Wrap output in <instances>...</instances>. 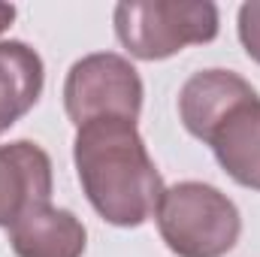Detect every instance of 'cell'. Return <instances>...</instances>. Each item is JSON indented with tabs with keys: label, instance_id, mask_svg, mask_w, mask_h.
I'll return each instance as SVG.
<instances>
[{
	"label": "cell",
	"instance_id": "cell-1",
	"mask_svg": "<svg viewBox=\"0 0 260 257\" xmlns=\"http://www.w3.org/2000/svg\"><path fill=\"white\" fill-rule=\"evenodd\" d=\"M73 167L91 209L112 227H142L154 218L164 179L130 118H97L76 127Z\"/></svg>",
	"mask_w": 260,
	"mask_h": 257
},
{
	"label": "cell",
	"instance_id": "cell-4",
	"mask_svg": "<svg viewBox=\"0 0 260 257\" xmlns=\"http://www.w3.org/2000/svg\"><path fill=\"white\" fill-rule=\"evenodd\" d=\"M142 79L124 55L94 52L79 58L64 79V112L73 127L97 118H130L142 112Z\"/></svg>",
	"mask_w": 260,
	"mask_h": 257
},
{
	"label": "cell",
	"instance_id": "cell-6",
	"mask_svg": "<svg viewBox=\"0 0 260 257\" xmlns=\"http://www.w3.org/2000/svg\"><path fill=\"white\" fill-rule=\"evenodd\" d=\"M251 97H257V91L239 73L221 67L200 70L179 91V118L194 139L206 142L212 130Z\"/></svg>",
	"mask_w": 260,
	"mask_h": 257
},
{
	"label": "cell",
	"instance_id": "cell-5",
	"mask_svg": "<svg viewBox=\"0 0 260 257\" xmlns=\"http://www.w3.org/2000/svg\"><path fill=\"white\" fill-rule=\"evenodd\" d=\"M52 157L30 139L0 142V227H12L24 212L52 203Z\"/></svg>",
	"mask_w": 260,
	"mask_h": 257
},
{
	"label": "cell",
	"instance_id": "cell-9",
	"mask_svg": "<svg viewBox=\"0 0 260 257\" xmlns=\"http://www.w3.org/2000/svg\"><path fill=\"white\" fill-rule=\"evenodd\" d=\"M46 67L37 49L21 40L0 43V136L18 124L43 97Z\"/></svg>",
	"mask_w": 260,
	"mask_h": 257
},
{
	"label": "cell",
	"instance_id": "cell-10",
	"mask_svg": "<svg viewBox=\"0 0 260 257\" xmlns=\"http://www.w3.org/2000/svg\"><path fill=\"white\" fill-rule=\"evenodd\" d=\"M236 34L245 49V55L260 64V0H248L236 12Z\"/></svg>",
	"mask_w": 260,
	"mask_h": 257
},
{
	"label": "cell",
	"instance_id": "cell-7",
	"mask_svg": "<svg viewBox=\"0 0 260 257\" xmlns=\"http://www.w3.org/2000/svg\"><path fill=\"white\" fill-rule=\"evenodd\" d=\"M9 248L15 257H82L88 248L85 224L52 203L24 212L12 227H6Z\"/></svg>",
	"mask_w": 260,
	"mask_h": 257
},
{
	"label": "cell",
	"instance_id": "cell-11",
	"mask_svg": "<svg viewBox=\"0 0 260 257\" xmlns=\"http://www.w3.org/2000/svg\"><path fill=\"white\" fill-rule=\"evenodd\" d=\"M12 21H15V6H12V3H3V0H0V34H3V30H6V27L12 24Z\"/></svg>",
	"mask_w": 260,
	"mask_h": 257
},
{
	"label": "cell",
	"instance_id": "cell-3",
	"mask_svg": "<svg viewBox=\"0 0 260 257\" xmlns=\"http://www.w3.org/2000/svg\"><path fill=\"white\" fill-rule=\"evenodd\" d=\"M218 21L212 0H124L112 12L115 37L136 61H167L188 46L212 43Z\"/></svg>",
	"mask_w": 260,
	"mask_h": 257
},
{
	"label": "cell",
	"instance_id": "cell-2",
	"mask_svg": "<svg viewBox=\"0 0 260 257\" xmlns=\"http://www.w3.org/2000/svg\"><path fill=\"white\" fill-rule=\"evenodd\" d=\"M154 224L176 257H224L242 236L236 203L206 182H176L164 188Z\"/></svg>",
	"mask_w": 260,
	"mask_h": 257
},
{
	"label": "cell",
	"instance_id": "cell-8",
	"mask_svg": "<svg viewBox=\"0 0 260 257\" xmlns=\"http://www.w3.org/2000/svg\"><path fill=\"white\" fill-rule=\"evenodd\" d=\"M206 145L236 185L260 191V94L236 106L212 130Z\"/></svg>",
	"mask_w": 260,
	"mask_h": 257
}]
</instances>
